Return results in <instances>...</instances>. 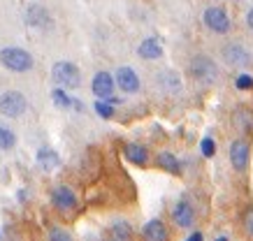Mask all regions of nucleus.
Wrapping results in <instances>:
<instances>
[{
	"label": "nucleus",
	"instance_id": "nucleus-1",
	"mask_svg": "<svg viewBox=\"0 0 253 241\" xmlns=\"http://www.w3.org/2000/svg\"><path fill=\"white\" fill-rule=\"evenodd\" d=\"M188 74H191L198 84H205V86H211L218 81L221 77V70L211 56H205V54H198L193 56L188 61Z\"/></svg>",
	"mask_w": 253,
	"mask_h": 241
},
{
	"label": "nucleus",
	"instance_id": "nucleus-2",
	"mask_svg": "<svg viewBox=\"0 0 253 241\" xmlns=\"http://www.w3.org/2000/svg\"><path fill=\"white\" fill-rule=\"evenodd\" d=\"M0 65L9 72H28L33 70V56L21 47H5L0 49Z\"/></svg>",
	"mask_w": 253,
	"mask_h": 241
},
{
	"label": "nucleus",
	"instance_id": "nucleus-3",
	"mask_svg": "<svg viewBox=\"0 0 253 241\" xmlns=\"http://www.w3.org/2000/svg\"><path fill=\"white\" fill-rule=\"evenodd\" d=\"M51 79L58 88H79L82 86V72L75 63L70 61H58L51 68Z\"/></svg>",
	"mask_w": 253,
	"mask_h": 241
},
{
	"label": "nucleus",
	"instance_id": "nucleus-4",
	"mask_svg": "<svg viewBox=\"0 0 253 241\" xmlns=\"http://www.w3.org/2000/svg\"><path fill=\"white\" fill-rule=\"evenodd\" d=\"M28 109V100L26 95L19 91H5L0 93V114L7 118H19Z\"/></svg>",
	"mask_w": 253,
	"mask_h": 241
},
{
	"label": "nucleus",
	"instance_id": "nucleus-5",
	"mask_svg": "<svg viewBox=\"0 0 253 241\" xmlns=\"http://www.w3.org/2000/svg\"><path fill=\"white\" fill-rule=\"evenodd\" d=\"M202 21H205V26H207L211 33H216V35H225V33H230V28H232V21H230V16H228V12L223 7H218V5H211V7L205 9Z\"/></svg>",
	"mask_w": 253,
	"mask_h": 241
},
{
	"label": "nucleus",
	"instance_id": "nucleus-6",
	"mask_svg": "<svg viewBox=\"0 0 253 241\" xmlns=\"http://www.w3.org/2000/svg\"><path fill=\"white\" fill-rule=\"evenodd\" d=\"M172 220L181 230H191L193 227V223H195V207H193L188 197H179L176 200V204L172 207Z\"/></svg>",
	"mask_w": 253,
	"mask_h": 241
},
{
	"label": "nucleus",
	"instance_id": "nucleus-7",
	"mask_svg": "<svg viewBox=\"0 0 253 241\" xmlns=\"http://www.w3.org/2000/svg\"><path fill=\"white\" fill-rule=\"evenodd\" d=\"M23 19L31 28H38V31H49L54 26V19L49 14V9L42 7V5H28L26 12H23Z\"/></svg>",
	"mask_w": 253,
	"mask_h": 241
},
{
	"label": "nucleus",
	"instance_id": "nucleus-8",
	"mask_svg": "<svg viewBox=\"0 0 253 241\" xmlns=\"http://www.w3.org/2000/svg\"><path fill=\"white\" fill-rule=\"evenodd\" d=\"M228 156H230L232 170H235V172H246L249 160H251V146H249V141H246V139H235L230 144Z\"/></svg>",
	"mask_w": 253,
	"mask_h": 241
},
{
	"label": "nucleus",
	"instance_id": "nucleus-9",
	"mask_svg": "<svg viewBox=\"0 0 253 241\" xmlns=\"http://www.w3.org/2000/svg\"><path fill=\"white\" fill-rule=\"evenodd\" d=\"M51 204H54L58 211L68 213V211L77 209V193L70 186H56L51 190Z\"/></svg>",
	"mask_w": 253,
	"mask_h": 241
},
{
	"label": "nucleus",
	"instance_id": "nucleus-10",
	"mask_svg": "<svg viewBox=\"0 0 253 241\" xmlns=\"http://www.w3.org/2000/svg\"><path fill=\"white\" fill-rule=\"evenodd\" d=\"M114 81H116V88H119L121 93H126V95L137 93L139 86H142V81H139V77H137V72L132 70V68H119V70H116Z\"/></svg>",
	"mask_w": 253,
	"mask_h": 241
},
{
	"label": "nucleus",
	"instance_id": "nucleus-11",
	"mask_svg": "<svg viewBox=\"0 0 253 241\" xmlns=\"http://www.w3.org/2000/svg\"><path fill=\"white\" fill-rule=\"evenodd\" d=\"M223 61L228 63L230 68H246L249 63H251V54L246 51L242 44H237V42H232V44H225L221 51Z\"/></svg>",
	"mask_w": 253,
	"mask_h": 241
},
{
	"label": "nucleus",
	"instance_id": "nucleus-12",
	"mask_svg": "<svg viewBox=\"0 0 253 241\" xmlns=\"http://www.w3.org/2000/svg\"><path fill=\"white\" fill-rule=\"evenodd\" d=\"M114 88H116V81L114 77L109 74V72H98L91 81V91L95 98L100 100H109L112 95H114Z\"/></svg>",
	"mask_w": 253,
	"mask_h": 241
},
{
	"label": "nucleus",
	"instance_id": "nucleus-13",
	"mask_svg": "<svg viewBox=\"0 0 253 241\" xmlns=\"http://www.w3.org/2000/svg\"><path fill=\"white\" fill-rule=\"evenodd\" d=\"M142 239L144 241H169V230L161 218H151L142 227Z\"/></svg>",
	"mask_w": 253,
	"mask_h": 241
},
{
	"label": "nucleus",
	"instance_id": "nucleus-14",
	"mask_svg": "<svg viewBox=\"0 0 253 241\" xmlns=\"http://www.w3.org/2000/svg\"><path fill=\"white\" fill-rule=\"evenodd\" d=\"M156 84L161 86V91H165V93H169V95H174V93H179V91H181V77H179L174 70L158 72Z\"/></svg>",
	"mask_w": 253,
	"mask_h": 241
},
{
	"label": "nucleus",
	"instance_id": "nucleus-15",
	"mask_svg": "<svg viewBox=\"0 0 253 241\" xmlns=\"http://www.w3.org/2000/svg\"><path fill=\"white\" fill-rule=\"evenodd\" d=\"M137 56L144 58V61H158L163 56V47H161V39L158 37H146L139 42L137 47Z\"/></svg>",
	"mask_w": 253,
	"mask_h": 241
},
{
	"label": "nucleus",
	"instance_id": "nucleus-16",
	"mask_svg": "<svg viewBox=\"0 0 253 241\" xmlns=\"http://www.w3.org/2000/svg\"><path fill=\"white\" fill-rule=\"evenodd\" d=\"M232 121H235V128H237L239 133H244V135H251L253 133V109L251 107L235 109Z\"/></svg>",
	"mask_w": 253,
	"mask_h": 241
},
{
	"label": "nucleus",
	"instance_id": "nucleus-17",
	"mask_svg": "<svg viewBox=\"0 0 253 241\" xmlns=\"http://www.w3.org/2000/svg\"><path fill=\"white\" fill-rule=\"evenodd\" d=\"M123 156L128 158V163L132 165H146L149 163V148L142 146V144H135V141H130V144H126L123 146Z\"/></svg>",
	"mask_w": 253,
	"mask_h": 241
},
{
	"label": "nucleus",
	"instance_id": "nucleus-18",
	"mask_svg": "<svg viewBox=\"0 0 253 241\" xmlns=\"http://www.w3.org/2000/svg\"><path fill=\"white\" fill-rule=\"evenodd\" d=\"M156 163L161 167L163 172H168L172 176H179L181 174V163H179V158L174 153H169V151H161L158 156H156Z\"/></svg>",
	"mask_w": 253,
	"mask_h": 241
},
{
	"label": "nucleus",
	"instance_id": "nucleus-19",
	"mask_svg": "<svg viewBox=\"0 0 253 241\" xmlns=\"http://www.w3.org/2000/svg\"><path fill=\"white\" fill-rule=\"evenodd\" d=\"M109 241H132V227L128 220H114L109 225Z\"/></svg>",
	"mask_w": 253,
	"mask_h": 241
},
{
	"label": "nucleus",
	"instance_id": "nucleus-20",
	"mask_svg": "<svg viewBox=\"0 0 253 241\" xmlns=\"http://www.w3.org/2000/svg\"><path fill=\"white\" fill-rule=\"evenodd\" d=\"M35 160H38V165L44 172H54L56 167L61 165V158H58V153H56L54 148H40Z\"/></svg>",
	"mask_w": 253,
	"mask_h": 241
},
{
	"label": "nucleus",
	"instance_id": "nucleus-21",
	"mask_svg": "<svg viewBox=\"0 0 253 241\" xmlns=\"http://www.w3.org/2000/svg\"><path fill=\"white\" fill-rule=\"evenodd\" d=\"M51 100H54L56 107H61V109H70V107H72V98L65 93V88H58V86L51 91Z\"/></svg>",
	"mask_w": 253,
	"mask_h": 241
},
{
	"label": "nucleus",
	"instance_id": "nucleus-22",
	"mask_svg": "<svg viewBox=\"0 0 253 241\" xmlns=\"http://www.w3.org/2000/svg\"><path fill=\"white\" fill-rule=\"evenodd\" d=\"M14 144H16L14 133H12L9 128H5V125H0V148H2V151H9V148H14Z\"/></svg>",
	"mask_w": 253,
	"mask_h": 241
},
{
	"label": "nucleus",
	"instance_id": "nucleus-23",
	"mask_svg": "<svg viewBox=\"0 0 253 241\" xmlns=\"http://www.w3.org/2000/svg\"><path fill=\"white\" fill-rule=\"evenodd\" d=\"M93 107H95V114H98L100 118H105V121H109V118L114 116V104L107 100H98Z\"/></svg>",
	"mask_w": 253,
	"mask_h": 241
},
{
	"label": "nucleus",
	"instance_id": "nucleus-24",
	"mask_svg": "<svg viewBox=\"0 0 253 241\" xmlns=\"http://www.w3.org/2000/svg\"><path fill=\"white\" fill-rule=\"evenodd\" d=\"M200 153L205 158H214L216 156V141L211 137H205V139L200 141Z\"/></svg>",
	"mask_w": 253,
	"mask_h": 241
},
{
	"label": "nucleus",
	"instance_id": "nucleus-25",
	"mask_svg": "<svg viewBox=\"0 0 253 241\" xmlns=\"http://www.w3.org/2000/svg\"><path fill=\"white\" fill-rule=\"evenodd\" d=\"M49 241H75V239H72V234H70L68 230L51 227V230H49Z\"/></svg>",
	"mask_w": 253,
	"mask_h": 241
},
{
	"label": "nucleus",
	"instance_id": "nucleus-26",
	"mask_svg": "<svg viewBox=\"0 0 253 241\" xmlns=\"http://www.w3.org/2000/svg\"><path fill=\"white\" fill-rule=\"evenodd\" d=\"M235 86H237L239 91H251L253 88V77L251 74H239V77L235 79Z\"/></svg>",
	"mask_w": 253,
	"mask_h": 241
},
{
	"label": "nucleus",
	"instance_id": "nucleus-27",
	"mask_svg": "<svg viewBox=\"0 0 253 241\" xmlns=\"http://www.w3.org/2000/svg\"><path fill=\"white\" fill-rule=\"evenodd\" d=\"M242 223H244V232L253 239V207H249V209L244 211V218H242Z\"/></svg>",
	"mask_w": 253,
	"mask_h": 241
},
{
	"label": "nucleus",
	"instance_id": "nucleus-28",
	"mask_svg": "<svg viewBox=\"0 0 253 241\" xmlns=\"http://www.w3.org/2000/svg\"><path fill=\"white\" fill-rule=\"evenodd\" d=\"M184 241H205V237H202V232H191Z\"/></svg>",
	"mask_w": 253,
	"mask_h": 241
},
{
	"label": "nucleus",
	"instance_id": "nucleus-29",
	"mask_svg": "<svg viewBox=\"0 0 253 241\" xmlns=\"http://www.w3.org/2000/svg\"><path fill=\"white\" fill-rule=\"evenodd\" d=\"M246 26H249V28L253 31V7L249 9V12H246Z\"/></svg>",
	"mask_w": 253,
	"mask_h": 241
},
{
	"label": "nucleus",
	"instance_id": "nucleus-30",
	"mask_svg": "<svg viewBox=\"0 0 253 241\" xmlns=\"http://www.w3.org/2000/svg\"><path fill=\"white\" fill-rule=\"evenodd\" d=\"M72 107L77 109V111H84V104H82V100H77V98H72Z\"/></svg>",
	"mask_w": 253,
	"mask_h": 241
},
{
	"label": "nucleus",
	"instance_id": "nucleus-31",
	"mask_svg": "<svg viewBox=\"0 0 253 241\" xmlns=\"http://www.w3.org/2000/svg\"><path fill=\"white\" fill-rule=\"evenodd\" d=\"M216 241H228V237H218V239H216Z\"/></svg>",
	"mask_w": 253,
	"mask_h": 241
},
{
	"label": "nucleus",
	"instance_id": "nucleus-32",
	"mask_svg": "<svg viewBox=\"0 0 253 241\" xmlns=\"http://www.w3.org/2000/svg\"><path fill=\"white\" fill-rule=\"evenodd\" d=\"M235 2H239V0H235Z\"/></svg>",
	"mask_w": 253,
	"mask_h": 241
}]
</instances>
